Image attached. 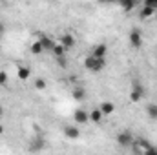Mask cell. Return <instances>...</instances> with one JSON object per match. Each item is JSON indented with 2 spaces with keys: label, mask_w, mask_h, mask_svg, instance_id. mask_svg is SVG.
<instances>
[{
  "label": "cell",
  "mask_w": 157,
  "mask_h": 155,
  "mask_svg": "<svg viewBox=\"0 0 157 155\" xmlns=\"http://www.w3.org/2000/svg\"><path fill=\"white\" fill-rule=\"evenodd\" d=\"M106 66V60H99V59H95V57H86L84 59V68L88 70V71H93V73H99L102 68Z\"/></svg>",
  "instance_id": "1"
},
{
  "label": "cell",
  "mask_w": 157,
  "mask_h": 155,
  "mask_svg": "<svg viewBox=\"0 0 157 155\" xmlns=\"http://www.w3.org/2000/svg\"><path fill=\"white\" fill-rule=\"evenodd\" d=\"M130 46L132 47H141L143 46V35H141V31L137 29V28H133L132 31H130Z\"/></svg>",
  "instance_id": "2"
},
{
  "label": "cell",
  "mask_w": 157,
  "mask_h": 155,
  "mask_svg": "<svg viewBox=\"0 0 157 155\" xmlns=\"http://www.w3.org/2000/svg\"><path fill=\"white\" fill-rule=\"evenodd\" d=\"M117 142H119V146L128 148V146H132V144H133V137H132V133H130V131H121V133L117 135Z\"/></svg>",
  "instance_id": "3"
},
{
  "label": "cell",
  "mask_w": 157,
  "mask_h": 155,
  "mask_svg": "<svg viewBox=\"0 0 157 155\" xmlns=\"http://www.w3.org/2000/svg\"><path fill=\"white\" fill-rule=\"evenodd\" d=\"M106 55H108V46H106V44L95 46V49H93V53H91V57H95V59H99V60H106Z\"/></svg>",
  "instance_id": "4"
},
{
  "label": "cell",
  "mask_w": 157,
  "mask_h": 155,
  "mask_svg": "<svg viewBox=\"0 0 157 155\" xmlns=\"http://www.w3.org/2000/svg\"><path fill=\"white\" fill-rule=\"evenodd\" d=\"M143 95H144L143 86H141V84H133L132 93H130V100H132V102H139V100L143 99Z\"/></svg>",
  "instance_id": "5"
},
{
  "label": "cell",
  "mask_w": 157,
  "mask_h": 155,
  "mask_svg": "<svg viewBox=\"0 0 157 155\" xmlns=\"http://www.w3.org/2000/svg\"><path fill=\"white\" fill-rule=\"evenodd\" d=\"M44 148H46V141H44L42 137H37V139L31 141V146H29L31 152H40V150H44Z\"/></svg>",
  "instance_id": "6"
},
{
  "label": "cell",
  "mask_w": 157,
  "mask_h": 155,
  "mask_svg": "<svg viewBox=\"0 0 157 155\" xmlns=\"http://www.w3.org/2000/svg\"><path fill=\"white\" fill-rule=\"evenodd\" d=\"M60 44L68 49V47H73L75 46V37L73 35H70V33H64L62 37H60Z\"/></svg>",
  "instance_id": "7"
},
{
  "label": "cell",
  "mask_w": 157,
  "mask_h": 155,
  "mask_svg": "<svg viewBox=\"0 0 157 155\" xmlns=\"http://www.w3.org/2000/svg\"><path fill=\"white\" fill-rule=\"evenodd\" d=\"M64 135H66L68 139H78L80 131H78L77 126H66V128H64Z\"/></svg>",
  "instance_id": "8"
},
{
  "label": "cell",
  "mask_w": 157,
  "mask_h": 155,
  "mask_svg": "<svg viewBox=\"0 0 157 155\" xmlns=\"http://www.w3.org/2000/svg\"><path fill=\"white\" fill-rule=\"evenodd\" d=\"M101 112H102V115H112L113 112H115V106H113V102H108V100H104L102 104H101V108H99Z\"/></svg>",
  "instance_id": "9"
},
{
  "label": "cell",
  "mask_w": 157,
  "mask_h": 155,
  "mask_svg": "<svg viewBox=\"0 0 157 155\" xmlns=\"http://www.w3.org/2000/svg\"><path fill=\"white\" fill-rule=\"evenodd\" d=\"M73 119L77 120L78 124H84V122H88V120H90V113H86L84 110H77V112L73 113Z\"/></svg>",
  "instance_id": "10"
},
{
  "label": "cell",
  "mask_w": 157,
  "mask_h": 155,
  "mask_svg": "<svg viewBox=\"0 0 157 155\" xmlns=\"http://www.w3.org/2000/svg\"><path fill=\"white\" fill-rule=\"evenodd\" d=\"M39 42H40V46H42V49H49V51H51V49L55 47V44H57V42H53V40L48 39V37H40Z\"/></svg>",
  "instance_id": "11"
},
{
  "label": "cell",
  "mask_w": 157,
  "mask_h": 155,
  "mask_svg": "<svg viewBox=\"0 0 157 155\" xmlns=\"http://www.w3.org/2000/svg\"><path fill=\"white\" fill-rule=\"evenodd\" d=\"M53 51V55H55V59H60V57H64V53H66V47L59 42V44H55V47L51 49Z\"/></svg>",
  "instance_id": "12"
},
{
  "label": "cell",
  "mask_w": 157,
  "mask_h": 155,
  "mask_svg": "<svg viewBox=\"0 0 157 155\" xmlns=\"http://www.w3.org/2000/svg\"><path fill=\"white\" fill-rule=\"evenodd\" d=\"M154 13H155V9H152V7H146V6H143V9L139 11V17H141V18L144 20V18H150V17H152Z\"/></svg>",
  "instance_id": "13"
},
{
  "label": "cell",
  "mask_w": 157,
  "mask_h": 155,
  "mask_svg": "<svg viewBox=\"0 0 157 155\" xmlns=\"http://www.w3.org/2000/svg\"><path fill=\"white\" fill-rule=\"evenodd\" d=\"M71 95H73V99H75V100H84V97H86V91H84V88H75Z\"/></svg>",
  "instance_id": "14"
},
{
  "label": "cell",
  "mask_w": 157,
  "mask_h": 155,
  "mask_svg": "<svg viewBox=\"0 0 157 155\" xmlns=\"http://www.w3.org/2000/svg\"><path fill=\"white\" fill-rule=\"evenodd\" d=\"M17 75H18V78H22V80L29 78V68H26V66H20V68H18V71H17Z\"/></svg>",
  "instance_id": "15"
},
{
  "label": "cell",
  "mask_w": 157,
  "mask_h": 155,
  "mask_svg": "<svg viewBox=\"0 0 157 155\" xmlns=\"http://www.w3.org/2000/svg\"><path fill=\"white\" fill-rule=\"evenodd\" d=\"M102 112H101V110H93V112H91V113H90V120H93V122H101V120H102Z\"/></svg>",
  "instance_id": "16"
},
{
  "label": "cell",
  "mask_w": 157,
  "mask_h": 155,
  "mask_svg": "<svg viewBox=\"0 0 157 155\" xmlns=\"http://www.w3.org/2000/svg\"><path fill=\"white\" fill-rule=\"evenodd\" d=\"M42 51H44V49H42V46H40V42H39V40L31 44V53H33V55H40Z\"/></svg>",
  "instance_id": "17"
},
{
  "label": "cell",
  "mask_w": 157,
  "mask_h": 155,
  "mask_svg": "<svg viewBox=\"0 0 157 155\" xmlns=\"http://www.w3.org/2000/svg\"><path fill=\"white\" fill-rule=\"evenodd\" d=\"M35 88L40 89V91L46 89V80H44V78H37V80H35Z\"/></svg>",
  "instance_id": "18"
},
{
  "label": "cell",
  "mask_w": 157,
  "mask_h": 155,
  "mask_svg": "<svg viewBox=\"0 0 157 155\" xmlns=\"http://www.w3.org/2000/svg\"><path fill=\"white\" fill-rule=\"evenodd\" d=\"M146 112H148V115L152 117V119H157V108H155V104H154V106H148V110H146Z\"/></svg>",
  "instance_id": "19"
},
{
  "label": "cell",
  "mask_w": 157,
  "mask_h": 155,
  "mask_svg": "<svg viewBox=\"0 0 157 155\" xmlns=\"http://www.w3.org/2000/svg\"><path fill=\"white\" fill-rule=\"evenodd\" d=\"M135 6H137V4H135V2H126V4H122V6H121V7H122V9H124V11H132V9H133V7H135Z\"/></svg>",
  "instance_id": "20"
},
{
  "label": "cell",
  "mask_w": 157,
  "mask_h": 155,
  "mask_svg": "<svg viewBox=\"0 0 157 155\" xmlns=\"http://www.w3.org/2000/svg\"><path fill=\"white\" fill-rule=\"evenodd\" d=\"M6 84H7V73L0 71V86H6Z\"/></svg>",
  "instance_id": "21"
},
{
  "label": "cell",
  "mask_w": 157,
  "mask_h": 155,
  "mask_svg": "<svg viewBox=\"0 0 157 155\" xmlns=\"http://www.w3.org/2000/svg\"><path fill=\"white\" fill-rule=\"evenodd\" d=\"M57 64H59L60 68H66V66H68V60H66V57H60V59H57Z\"/></svg>",
  "instance_id": "22"
},
{
  "label": "cell",
  "mask_w": 157,
  "mask_h": 155,
  "mask_svg": "<svg viewBox=\"0 0 157 155\" xmlns=\"http://www.w3.org/2000/svg\"><path fill=\"white\" fill-rule=\"evenodd\" d=\"M144 155H157V150H155V146H150L148 150H144Z\"/></svg>",
  "instance_id": "23"
},
{
  "label": "cell",
  "mask_w": 157,
  "mask_h": 155,
  "mask_svg": "<svg viewBox=\"0 0 157 155\" xmlns=\"http://www.w3.org/2000/svg\"><path fill=\"white\" fill-rule=\"evenodd\" d=\"M2 31H4V24L0 22V33H2Z\"/></svg>",
  "instance_id": "24"
},
{
  "label": "cell",
  "mask_w": 157,
  "mask_h": 155,
  "mask_svg": "<svg viewBox=\"0 0 157 155\" xmlns=\"http://www.w3.org/2000/svg\"><path fill=\"white\" fill-rule=\"evenodd\" d=\"M2 133H4V126L0 124V135H2Z\"/></svg>",
  "instance_id": "25"
},
{
  "label": "cell",
  "mask_w": 157,
  "mask_h": 155,
  "mask_svg": "<svg viewBox=\"0 0 157 155\" xmlns=\"http://www.w3.org/2000/svg\"><path fill=\"white\" fill-rule=\"evenodd\" d=\"M2 113H4V110H2V106H0V115H2Z\"/></svg>",
  "instance_id": "26"
},
{
  "label": "cell",
  "mask_w": 157,
  "mask_h": 155,
  "mask_svg": "<svg viewBox=\"0 0 157 155\" xmlns=\"http://www.w3.org/2000/svg\"><path fill=\"white\" fill-rule=\"evenodd\" d=\"M155 9H157V2H155Z\"/></svg>",
  "instance_id": "27"
},
{
  "label": "cell",
  "mask_w": 157,
  "mask_h": 155,
  "mask_svg": "<svg viewBox=\"0 0 157 155\" xmlns=\"http://www.w3.org/2000/svg\"><path fill=\"white\" fill-rule=\"evenodd\" d=\"M155 108H157V104H155Z\"/></svg>",
  "instance_id": "28"
},
{
  "label": "cell",
  "mask_w": 157,
  "mask_h": 155,
  "mask_svg": "<svg viewBox=\"0 0 157 155\" xmlns=\"http://www.w3.org/2000/svg\"><path fill=\"white\" fill-rule=\"evenodd\" d=\"M155 150H157V146H155Z\"/></svg>",
  "instance_id": "29"
}]
</instances>
